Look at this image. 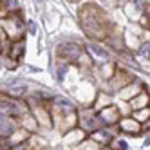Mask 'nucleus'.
<instances>
[{
	"label": "nucleus",
	"instance_id": "1",
	"mask_svg": "<svg viewBox=\"0 0 150 150\" xmlns=\"http://www.w3.org/2000/svg\"><path fill=\"white\" fill-rule=\"evenodd\" d=\"M78 24L89 42H103L114 27L112 20L98 4H83L78 11Z\"/></svg>",
	"mask_w": 150,
	"mask_h": 150
},
{
	"label": "nucleus",
	"instance_id": "2",
	"mask_svg": "<svg viewBox=\"0 0 150 150\" xmlns=\"http://www.w3.org/2000/svg\"><path fill=\"white\" fill-rule=\"evenodd\" d=\"M117 63V67H116V72H114V76L107 81V83H101L100 85V91H103V92H107L109 96H114L120 92L121 89H125L127 85H130L137 76H136V72H132L128 67H125V65H121L120 62H116Z\"/></svg>",
	"mask_w": 150,
	"mask_h": 150
},
{
	"label": "nucleus",
	"instance_id": "3",
	"mask_svg": "<svg viewBox=\"0 0 150 150\" xmlns=\"http://www.w3.org/2000/svg\"><path fill=\"white\" fill-rule=\"evenodd\" d=\"M0 29L6 33L9 42H16V40H24L25 33V20L22 18V11L18 13H9L0 16Z\"/></svg>",
	"mask_w": 150,
	"mask_h": 150
},
{
	"label": "nucleus",
	"instance_id": "4",
	"mask_svg": "<svg viewBox=\"0 0 150 150\" xmlns=\"http://www.w3.org/2000/svg\"><path fill=\"white\" fill-rule=\"evenodd\" d=\"M83 52H85V44H80L76 40H62L54 47L56 62H63L69 65H74Z\"/></svg>",
	"mask_w": 150,
	"mask_h": 150
},
{
	"label": "nucleus",
	"instance_id": "5",
	"mask_svg": "<svg viewBox=\"0 0 150 150\" xmlns=\"http://www.w3.org/2000/svg\"><path fill=\"white\" fill-rule=\"evenodd\" d=\"M29 112V107L25 101L22 100H15V98H9L6 92H0V114L7 116V117H13V120H20L24 114Z\"/></svg>",
	"mask_w": 150,
	"mask_h": 150
},
{
	"label": "nucleus",
	"instance_id": "6",
	"mask_svg": "<svg viewBox=\"0 0 150 150\" xmlns=\"http://www.w3.org/2000/svg\"><path fill=\"white\" fill-rule=\"evenodd\" d=\"M78 127L87 134H92L96 130H100V128H103L100 117L92 110V107H80L78 109Z\"/></svg>",
	"mask_w": 150,
	"mask_h": 150
},
{
	"label": "nucleus",
	"instance_id": "7",
	"mask_svg": "<svg viewBox=\"0 0 150 150\" xmlns=\"http://www.w3.org/2000/svg\"><path fill=\"white\" fill-rule=\"evenodd\" d=\"M85 51H87V54L92 58L94 65H100L103 62H112V52L107 49V45L101 44V42H87V44H85Z\"/></svg>",
	"mask_w": 150,
	"mask_h": 150
},
{
	"label": "nucleus",
	"instance_id": "8",
	"mask_svg": "<svg viewBox=\"0 0 150 150\" xmlns=\"http://www.w3.org/2000/svg\"><path fill=\"white\" fill-rule=\"evenodd\" d=\"M29 112L35 116V120L40 127V130H51L54 128V123H52V114H51V103L49 105H38L29 109Z\"/></svg>",
	"mask_w": 150,
	"mask_h": 150
},
{
	"label": "nucleus",
	"instance_id": "9",
	"mask_svg": "<svg viewBox=\"0 0 150 150\" xmlns=\"http://www.w3.org/2000/svg\"><path fill=\"white\" fill-rule=\"evenodd\" d=\"M98 117L100 121L103 125V128H116L117 123L121 121V112H120V107H117V103H112L109 107H105L103 110L98 112Z\"/></svg>",
	"mask_w": 150,
	"mask_h": 150
},
{
	"label": "nucleus",
	"instance_id": "10",
	"mask_svg": "<svg viewBox=\"0 0 150 150\" xmlns=\"http://www.w3.org/2000/svg\"><path fill=\"white\" fill-rule=\"evenodd\" d=\"M116 128H117V134H123V136H130V137H141L143 136L141 123H137L132 116L121 117V121L117 123Z\"/></svg>",
	"mask_w": 150,
	"mask_h": 150
},
{
	"label": "nucleus",
	"instance_id": "11",
	"mask_svg": "<svg viewBox=\"0 0 150 150\" xmlns=\"http://www.w3.org/2000/svg\"><path fill=\"white\" fill-rule=\"evenodd\" d=\"M146 89H148L146 81H145V80H141V78L137 76L130 85H127L125 89H121L116 96H117V98H120L121 101H127V103H128V101H132L137 94H141V92H143V91H146Z\"/></svg>",
	"mask_w": 150,
	"mask_h": 150
},
{
	"label": "nucleus",
	"instance_id": "12",
	"mask_svg": "<svg viewBox=\"0 0 150 150\" xmlns=\"http://www.w3.org/2000/svg\"><path fill=\"white\" fill-rule=\"evenodd\" d=\"M25 49H27V45H25V38H24V40H16V42H11L4 56L11 58L15 63H18V65H20V63L24 62V56H25Z\"/></svg>",
	"mask_w": 150,
	"mask_h": 150
},
{
	"label": "nucleus",
	"instance_id": "13",
	"mask_svg": "<svg viewBox=\"0 0 150 150\" xmlns=\"http://www.w3.org/2000/svg\"><path fill=\"white\" fill-rule=\"evenodd\" d=\"M116 67H117V63L112 60V62H103L100 63V65H96L94 67V76H98V80L101 83H107L112 76H114V72H116Z\"/></svg>",
	"mask_w": 150,
	"mask_h": 150
},
{
	"label": "nucleus",
	"instance_id": "14",
	"mask_svg": "<svg viewBox=\"0 0 150 150\" xmlns=\"http://www.w3.org/2000/svg\"><path fill=\"white\" fill-rule=\"evenodd\" d=\"M116 134H117V128H100V130L89 134V137L105 148V146H109L112 143V139L116 137Z\"/></svg>",
	"mask_w": 150,
	"mask_h": 150
},
{
	"label": "nucleus",
	"instance_id": "15",
	"mask_svg": "<svg viewBox=\"0 0 150 150\" xmlns=\"http://www.w3.org/2000/svg\"><path fill=\"white\" fill-rule=\"evenodd\" d=\"M87 137H89V134H87V132H83L80 127H76V128H72L71 132H67L65 136H63V145L74 150L78 145H81Z\"/></svg>",
	"mask_w": 150,
	"mask_h": 150
},
{
	"label": "nucleus",
	"instance_id": "16",
	"mask_svg": "<svg viewBox=\"0 0 150 150\" xmlns=\"http://www.w3.org/2000/svg\"><path fill=\"white\" fill-rule=\"evenodd\" d=\"M20 128L18 121L13 120V117H7V116H2L0 114V141L7 139L11 134H15L16 130Z\"/></svg>",
	"mask_w": 150,
	"mask_h": 150
},
{
	"label": "nucleus",
	"instance_id": "17",
	"mask_svg": "<svg viewBox=\"0 0 150 150\" xmlns=\"http://www.w3.org/2000/svg\"><path fill=\"white\" fill-rule=\"evenodd\" d=\"M18 125H20V128H24V130H27L29 134H38V130H40V127H38V123H36V120H35V116L31 114V112H27V114H24L22 117L18 120Z\"/></svg>",
	"mask_w": 150,
	"mask_h": 150
},
{
	"label": "nucleus",
	"instance_id": "18",
	"mask_svg": "<svg viewBox=\"0 0 150 150\" xmlns=\"http://www.w3.org/2000/svg\"><path fill=\"white\" fill-rule=\"evenodd\" d=\"M112 103H114L112 96H109L107 92H103V91H100V89H98V94H96L94 103H92V110L98 114L100 110H103L105 107H109V105H112Z\"/></svg>",
	"mask_w": 150,
	"mask_h": 150
},
{
	"label": "nucleus",
	"instance_id": "19",
	"mask_svg": "<svg viewBox=\"0 0 150 150\" xmlns=\"http://www.w3.org/2000/svg\"><path fill=\"white\" fill-rule=\"evenodd\" d=\"M128 105H130L132 112L134 110H141V109H146V107H150V91H143L141 94H137L136 98L132 101H128Z\"/></svg>",
	"mask_w": 150,
	"mask_h": 150
},
{
	"label": "nucleus",
	"instance_id": "20",
	"mask_svg": "<svg viewBox=\"0 0 150 150\" xmlns=\"http://www.w3.org/2000/svg\"><path fill=\"white\" fill-rule=\"evenodd\" d=\"M137 60H143V62H148L150 63V40L146 42H141V45L137 47V51L134 52Z\"/></svg>",
	"mask_w": 150,
	"mask_h": 150
},
{
	"label": "nucleus",
	"instance_id": "21",
	"mask_svg": "<svg viewBox=\"0 0 150 150\" xmlns=\"http://www.w3.org/2000/svg\"><path fill=\"white\" fill-rule=\"evenodd\" d=\"M130 116L134 117L137 123H141V127H143V125L150 120V107H146V109H141V110H134Z\"/></svg>",
	"mask_w": 150,
	"mask_h": 150
},
{
	"label": "nucleus",
	"instance_id": "22",
	"mask_svg": "<svg viewBox=\"0 0 150 150\" xmlns=\"http://www.w3.org/2000/svg\"><path fill=\"white\" fill-rule=\"evenodd\" d=\"M69 63H63V62H58L56 63V80L58 81H63L67 76V72H69Z\"/></svg>",
	"mask_w": 150,
	"mask_h": 150
},
{
	"label": "nucleus",
	"instance_id": "23",
	"mask_svg": "<svg viewBox=\"0 0 150 150\" xmlns=\"http://www.w3.org/2000/svg\"><path fill=\"white\" fill-rule=\"evenodd\" d=\"M101 148H103L101 145H98L96 141H92L91 137H87V139H85V141H83L81 145H78L74 150H101Z\"/></svg>",
	"mask_w": 150,
	"mask_h": 150
},
{
	"label": "nucleus",
	"instance_id": "24",
	"mask_svg": "<svg viewBox=\"0 0 150 150\" xmlns=\"http://www.w3.org/2000/svg\"><path fill=\"white\" fill-rule=\"evenodd\" d=\"M109 146H110L112 150H128V143L125 141V139H121V136H116Z\"/></svg>",
	"mask_w": 150,
	"mask_h": 150
},
{
	"label": "nucleus",
	"instance_id": "25",
	"mask_svg": "<svg viewBox=\"0 0 150 150\" xmlns=\"http://www.w3.org/2000/svg\"><path fill=\"white\" fill-rule=\"evenodd\" d=\"M25 33H29V35H36V22H35V20H27V22H25Z\"/></svg>",
	"mask_w": 150,
	"mask_h": 150
},
{
	"label": "nucleus",
	"instance_id": "26",
	"mask_svg": "<svg viewBox=\"0 0 150 150\" xmlns=\"http://www.w3.org/2000/svg\"><path fill=\"white\" fill-rule=\"evenodd\" d=\"M145 134H150V120L143 125V136H145Z\"/></svg>",
	"mask_w": 150,
	"mask_h": 150
},
{
	"label": "nucleus",
	"instance_id": "27",
	"mask_svg": "<svg viewBox=\"0 0 150 150\" xmlns=\"http://www.w3.org/2000/svg\"><path fill=\"white\" fill-rule=\"evenodd\" d=\"M145 146H150V136H148V137L145 139Z\"/></svg>",
	"mask_w": 150,
	"mask_h": 150
},
{
	"label": "nucleus",
	"instance_id": "28",
	"mask_svg": "<svg viewBox=\"0 0 150 150\" xmlns=\"http://www.w3.org/2000/svg\"><path fill=\"white\" fill-rule=\"evenodd\" d=\"M101 150H112V148H110V146H105V148H101Z\"/></svg>",
	"mask_w": 150,
	"mask_h": 150
},
{
	"label": "nucleus",
	"instance_id": "29",
	"mask_svg": "<svg viewBox=\"0 0 150 150\" xmlns=\"http://www.w3.org/2000/svg\"><path fill=\"white\" fill-rule=\"evenodd\" d=\"M0 58H2V56H0ZM4 69V65H2V62H0V71H2Z\"/></svg>",
	"mask_w": 150,
	"mask_h": 150
},
{
	"label": "nucleus",
	"instance_id": "30",
	"mask_svg": "<svg viewBox=\"0 0 150 150\" xmlns=\"http://www.w3.org/2000/svg\"><path fill=\"white\" fill-rule=\"evenodd\" d=\"M47 150H58V148H51V146H49V148H47Z\"/></svg>",
	"mask_w": 150,
	"mask_h": 150
}]
</instances>
